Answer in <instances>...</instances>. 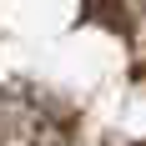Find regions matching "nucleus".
Returning a JSON list of instances; mask_svg holds the SVG:
<instances>
[{
  "label": "nucleus",
  "mask_w": 146,
  "mask_h": 146,
  "mask_svg": "<svg viewBox=\"0 0 146 146\" xmlns=\"http://www.w3.org/2000/svg\"><path fill=\"white\" fill-rule=\"evenodd\" d=\"M131 146H146V141H131Z\"/></svg>",
  "instance_id": "7ed1b4c3"
},
{
  "label": "nucleus",
  "mask_w": 146,
  "mask_h": 146,
  "mask_svg": "<svg viewBox=\"0 0 146 146\" xmlns=\"http://www.w3.org/2000/svg\"><path fill=\"white\" fill-rule=\"evenodd\" d=\"M81 20L106 25V30H116V35H131L136 30V0H86L81 5Z\"/></svg>",
  "instance_id": "f03ea898"
},
{
  "label": "nucleus",
  "mask_w": 146,
  "mask_h": 146,
  "mask_svg": "<svg viewBox=\"0 0 146 146\" xmlns=\"http://www.w3.org/2000/svg\"><path fill=\"white\" fill-rule=\"evenodd\" d=\"M0 146H71V121L25 86L0 91Z\"/></svg>",
  "instance_id": "f257e3e1"
}]
</instances>
